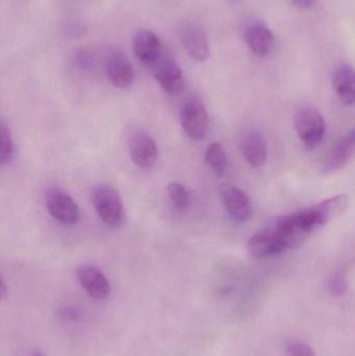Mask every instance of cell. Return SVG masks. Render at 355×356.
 Wrapping results in <instances>:
<instances>
[{"label": "cell", "mask_w": 355, "mask_h": 356, "mask_svg": "<svg viewBox=\"0 0 355 356\" xmlns=\"http://www.w3.org/2000/svg\"><path fill=\"white\" fill-rule=\"evenodd\" d=\"M92 202L98 217L106 225L118 228L124 222L125 213L120 193L114 186L100 184L92 193Z\"/></svg>", "instance_id": "7a4b0ae2"}, {"label": "cell", "mask_w": 355, "mask_h": 356, "mask_svg": "<svg viewBox=\"0 0 355 356\" xmlns=\"http://www.w3.org/2000/svg\"><path fill=\"white\" fill-rule=\"evenodd\" d=\"M327 290L333 296L341 297L347 292V282L342 272H337L329 277L327 282Z\"/></svg>", "instance_id": "44dd1931"}, {"label": "cell", "mask_w": 355, "mask_h": 356, "mask_svg": "<svg viewBox=\"0 0 355 356\" xmlns=\"http://www.w3.org/2000/svg\"><path fill=\"white\" fill-rule=\"evenodd\" d=\"M154 77L160 88L171 96H177L185 89V77L176 62L165 54L154 67Z\"/></svg>", "instance_id": "ba28073f"}, {"label": "cell", "mask_w": 355, "mask_h": 356, "mask_svg": "<svg viewBox=\"0 0 355 356\" xmlns=\"http://www.w3.org/2000/svg\"><path fill=\"white\" fill-rule=\"evenodd\" d=\"M76 277L90 297L104 299L110 295V284L101 270L91 264H83L76 269Z\"/></svg>", "instance_id": "30bf717a"}, {"label": "cell", "mask_w": 355, "mask_h": 356, "mask_svg": "<svg viewBox=\"0 0 355 356\" xmlns=\"http://www.w3.org/2000/svg\"><path fill=\"white\" fill-rule=\"evenodd\" d=\"M250 254L256 259L273 257L287 250L288 247L281 236L273 228L254 234L247 243Z\"/></svg>", "instance_id": "7c38bea8"}, {"label": "cell", "mask_w": 355, "mask_h": 356, "mask_svg": "<svg viewBox=\"0 0 355 356\" xmlns=\"http://www.w3.org/2000/svg\"><path fill=\"white\" fill-rule=\"evenodd\" d=\"M355 152V129L333 146L327 154L325 170L335 171L342 168L352 159Z\"/></svg>", "instance_id": "e0dca14e"}, {"label": "cell", "mask_w": 355, "mask_h": 356, "mask_svg": "<svg viewBox=\"0 0 355 356\" xmlns=\"http://www.w3.org/2000/svg\"><path fill=\"white\" fill-rule=\"evenodd\" d=\"M295 129L300 140L308 149L317 147L324 138V117L314 106H304L295 115Z\"/></svg>", "instance_id": "3957f363"}, {"label": "cell", "mask_w": 355, "mask_h": 356, "mask_svg": "<svg viewBox=\"0 0 355 356\" xmlns=\"http://www.w3.org/2000/svg\"><path fill=\"white\" fill-rule=\"evenodd\" d=\"M133 49L138 60L148 67H154L165 56L162 41L149 29H141L135 33Z\"/></svg>", "instance_id": "9c48e42d"}, {"label": "cell", "mask_w": 355, "mask_h": 356, "mask_svg": "<svg viewBox=\"0 0 355 356\" xmlns=\"http://www.w3.org/2000/svg\"><path fill=\"white\" fill-rule=\"evenodd\" d=\"M286 353L289 356H316L312 347L306 343L289 342L285 347Z\"/></svg>", "instance_id": "7402d4cb"}, {"label": "cell", "mask_w": 355, "mask_h": 356, "mask_svg": "<svg viewBox=\"0 0 355 356\" xmlns=\"http://www.w3.org/2000/svg\"><path fill=\"white\" fill-rule=\"evenodd\" d=\"M76 58L79 66L85 70H91L95 66V58L87 50H81V51L77 52Z\"/></svg>", "instance_id": "603a6c76"}, {"label": "cell", "mask_w": 355, "mask_h": 356, "mask_svg": "<svg viewBox=\"0 0 355 356\" xmlns=\"http://www.w3.org/2000/svg\"><path fill=\"white\" fill-rule=\"evenodd\" d=\"M0 142H1L0 164L1 166H6L14 160L16 147H15V142L10 129L3 121H1V124H0Z\"/></svg>", "instance_id": "d6986e66"}, {"label": "cell", "mask_w": 355, "mask_h": 356, "mask_svg": "<svg viewBox=\"0 0 355 356\" xmlns=\"http://www.w3.org/2000/svg\"><path fill=\"white\" fill-rule=\"evenodd\" d=\"M245 41L249 49L258 56H267L274 46V35L264 23L249 25L245 31Z\"/></svg>", "instance_id": "9a60e30c"}, {"label": "cell", "mask_w": 355, "mask_h": 356, "mask_svg": "<svg viewBox=\"0 0 355 356\" xmlns=\"http://www.w3.org/2000/svg\"><path fill=\"white\" fill-rule=\"evenodd\" d=\"M348 203L346 195H338L310 209L279 218L274 227L298 246L317 228L343 215L347 211Z\"/></svg>", "instance_id": "6da1fadb"}, {"label": "cell", "mask_w": 355, "mask_h": 356, "mask_svg": "<svg viewBox=\"0 0 355 356\" xmlns=\"http://www.w3.org/2000/svg\"><path fill=\"white\" fill-rule=\"evenodd\" d=\"M106 73L112 85L118 89H127L135 81L133 65L122 52H114L108 56Z\"/></svg>", "instance_id": "4fadbf2b"}, {"label": "cell", "mask_w": 355, "mask_h": 356, "mask_svg": "<svg viewBox=\"0 0 355 356\" xmlns=\"http://www.w3.org/2000/svg\"><path fill=\"white\" fill-rule=\"evenodd\" d=\"M169 197L171 202L179 211H185L189 207L191 202V196H190L189 190L183 184L179 182H171L168 184Z\"/></svg>", "instance_id": "ffe728a7"}, {"label": "cell", "mask_w": 355, "mask_h": 356, "mask_svg": "<svg viewBox=\"0 0 355 356\" xmlns=\"http://www.w3.org/2000/svg\"><path fill=\"white\" fill-rule=\"evenodd\" d=\"M6 284H4V282H2L1 284V296L2 298H4V296H6Z\"/></svg>", "instance_id": "484cf974"}, {"label": "cell", "mask_w": 355, "mask_h": 356, "mask_svg": "<svg viewBox=\"0 0 355 356\" xmlns=\"http://www.w3.org/2000/svg\"><path fill=\"white\" fill-rule=\"evenodd\" d=\"M333 85L342 104L345 106L355 104V70L350 65L341 64L335 69Z\"/></svg>", "instance_id": "2e32d148"}, {"label": "cell", "mask_w": 355, "mask_h": 356, "mask_svg": "<svg viewBox=\"0 0 355 356\" xmlns=\"http://www.w3.org/2000/svg\"><path fill=\"white\" fill-rule=\"evenodd\" d=\"M24 356H45L43 355V353H41V351H31V353H26Z\"/></svg>", "instance_id": "d4e9b609"}, {"label": "cell", "mask_w": 355, "mask_h": 356, "mask_svg": "<svg viewBox=\"0 0 355 356\" xmlns=\"http://www.w3.org/2000/svg\"><path fill=\"white\" fill-rule=\"evenodd\" d=\"M240 148L246 162L254 168H260L266 163L268 147L266 140L258 131L246 133L242 138Z\"/></svg>", "instance_id": "5bb4252c"}, {"label": "cell", "mask_w": 355, "mask_h": 356, "mask_svg": "<svg viewBox=\"0 0 355 356\" xmlns=\"http://www.w3.org/2000/svg\"><path fill=\"white\" fill-rule=\"evenodd\" d=\"M295 6H299L302 8H308L314 6L317 0H292Z\"/></svg>", "instance_id": "cb8c5ba5"}, {"label": "cell", "mask_w": 355, "mask_h": 356, "mask_svg": "<svg viewBox=\"0 0 355 356\" xmlns=\"http://www.w3.org/2000/svg\"><path fill=\"white\" fill-rule=\"evenodd\" d=\"M221 199L229 215L237 222H246L252 215L251 201L239 188L231 184L221 188Z\"/></svg>", "instance_id": "8fae6325"}, {"label": "cell", "mask_w": 355, "mask_h": 356, "mask_svg": "<svg viewBox=\"0 0 355 356\" xmlns=\"http://www.w3.org/2000/svg\"><path fill=\"white\" fill-rule=\"evenodd\" d=\"M206 163L210 167V170L218 175L223 177L226 172L229 161H227L226 152L220 142H214L208 146L206 152Z\"/></svg>", "instance_id": "ac0fdd59"}, {"label": "cell", "mask_w": 355, "mask_h": 356, "mask_svg": "<svg viewBox=\"0 0 355 356\" xmlns=\"http://www.w3.org/2000/svg\"><path fill=\"white\" fill-rule=\"evenodd\" d=\"M179 119L181 129L191 139L200 141L208 135L210 119L206 106L197 98H191L183 104Z\"/></svg>", "instance_id": "277c9868"}, {"label": "cell", "mask_w": 355, "mask_h": 356, "mask_svg": "<svg viewBox=\"0 0 355 356\" xmlns=\"http://www.w3.org/2000/svg\"><path fill=\"white\" fill-rule=\"evenodd\" d=\"M45 202L50 216L64 225H74L81 219L79 205L65 191L60 188L48 191Z\"/></svg>", "instance_id": "8992f818"}, {"label": "cell", "mask_w": 355, "mask_h": 356, "mask_svg": "<svg viewBox=\"0 0 355 356\" xmlns=\"http://www.w3.org/2000/svg\"><path fill=\"white\" fill-rule=\"evenodd\" d=\"M181 42L183 49L192 60L204 62L210 58V42L206 29L195 22H188L181 26Z\"/></svg>", "instance_id": "52a82bcc"}, {"label": "cell", "mask_w": 355, "mask_h": 356, "mask_svg": "<svg viewBox=\"0 0 355 356\" xmlns=\"http://www.w3.org/2000/svg\"><path fill=\"white\" fill-rule=\"evenodd\" d=\"M131 161L142 169L154 168L158 159V149L151 136L141 129H133L127 138Z\"/></svg>", "instance_id": "5b68a950"}]
</instances>
